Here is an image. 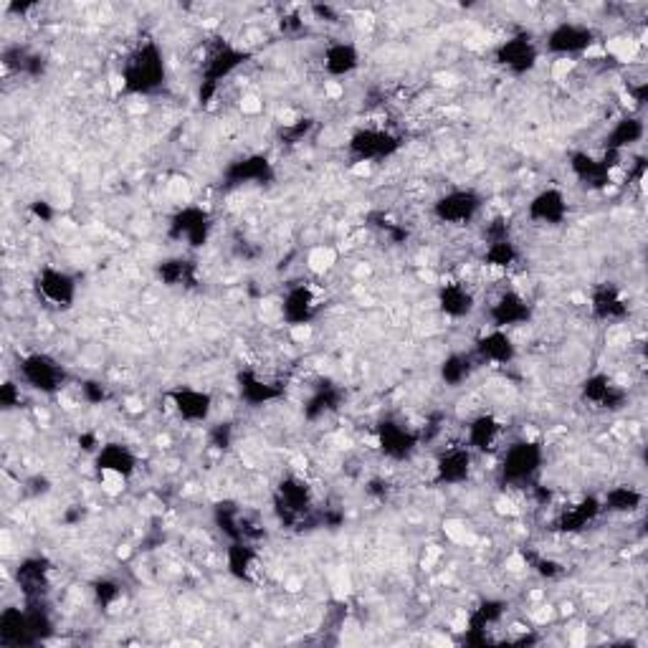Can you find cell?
I'll use <instances>...</instances> for the list:
<instances>
[{
    "label": "cell",
    "instance_id": "6da1fadb",
    "mask_svg": "<svg viewBox=\"0 0 648 648\" xmlns=\"http://www.w3.org/2000/svg\"><path fill=\"white\" fill-rule=\"evenodd\" d=\"M168 66L155 41H142L122 64V89L130 94H152L165 84Z\"/></svg>",
    "mask_w": 648,
    "mask_h": 648
},
{
    "label": "cell",
    "instance_id": "7a4b0ae2",
    "mask_svg": "<svg viewBox=\"0 0 648 648\" xmlns=\"http://www.w3.org/2000/svg\"><path fill=\"white\" fill-rule=\"evenodd\" d=\"M499 454H502V461H499L502 484L509 486V489L532 486V481L537 479V474L545 466V446L537 441H527V438L509 441Z\"/></svg>",
    "mask_w": 648,
    "mask_h": 648
},
{
    "label": "cell",
    "instance_id": "3957f363",
    "mask_svg": "<svg viewBox=\"0 0 648 648\" xmlns=\"http://www.w3.org/2000/svg\"><path fill=\"white\" fill-rule=\"evenodd\" d=\"M484 208V198L474 188H451L449 193L438 195L431 213L438 223L446 226H469L479 218Z\"/></svg>",
    "mask_w": 648,
    "mask_h": 648
},
{
    "label": "cell",
    "instance_id": "277c9868",
    "mask_svg": "<svg viewBox=\"0 0 648 648\" xmlns=\"http://www.w3.org/2000/svg\"><path fill=\"white\" fill-rule=\"evenodd\" d=\"M347 150L360 162H380L393 157L400 150V137L385 127L368 125L352 132L347 140Z\"/></svg>",
    "mask_w": 648,
    "mask_h": 648
},
{
    "label": "cell",
    "instance_id": "5b68a950",
    "mask_svg": "<svg viewBox=\"0 0 648 648\" xmlns=\"http://www.w3.org/2000/svg\"><path fill=\"white\" fill-rule=\"evenodd\" d=\"M18 378H21L23 385L41 390V393H59L64 388L66 373L59 360H54L46 352H33V355H26L18 362Z\"/></svg>",
    "mask_w": 648,
    "mask_h": 648
},
{
    "label": "cell",
    "instance_id": "8992f818",
    "mask_svg": "<svg viewBox=\"0 0 648 648\" xmlns=\"http://www.w3.org/2000/svg\"><path fill=\"white\" fill-rule=\"evenodd\" d=\"M76 279L64 269L56 266H44L36 274V294L41 302H46V307L54 309H69L76 302Z\"/></svg>",
    "mask_w": 648,
    "mask_h": 648
},
{
    "label": "cell",
    "instance_id": "52a82bcc",
    "mask_svg": "<svg viewBox=\"0 0 648 648\" xmlns=\"http://www.w3.org/2000/svg\"><path fill=\"white\" fill-rule=\"evenodd\" d=\"M471 471H474V451L464 441L443 446V451L433 461V481L436 484L459 486L469 481Z\"/></svg>",
    "mask_w": 648,
    "mask_h": 648
},
{
    "label": "cell",
    "instance_id": "ba28073f",
    "mask_svg": "<svg viewBox=\"0 0 648 648\" xmlns=\"http://www.w3.org/2000/svg\"><path fill=\"white\" fill-rule=\"evenodd\" d=\"M486 317L492 322L489 327L509 330V327H519V324L530 322L532 304L522 292L504 287L502 292H497V297L492 299V304L486 309Z\"/></svg>",
    "mask_w": 648,
    "mask_h": 648
},
{
    "label": "cell",
    "instance_id": "9c48e42d",
    "mask_svg": "<svg viewBox=\"0 0 648 648\" xmlns=\"http://www.w3.org/2000/svg\"><path fill=\"white\" fill-rule=\"evenodd\" d=\"M375 441H378V449L383 451L385 459L405 461L411 459L421 446V433L400 421H383L375 431Z\"/></svg>",
    "mask_w": 648,
    "mask_h": 648
},
{
    "label": "cell",
    "instance_id": "30bf717a",
    "mask_svg": "<svg viewBox=\"0 0 648 648\" xmlns=\"http://www.w3.org/2000/svg\"><path fill=\"white\" fill-rule=\"evenodd\" d=\"M595 44V31L588 23L562 21L547 33L545 49L555 56H580Z\"/></svg>",
    "mask_w": 648,
    "mask_h": 648
},
{
    "label": "cell",
    "instance_id": "8fae6325",
    "mask_svg": "<svg viewBox=\"0 0 648 648\" xmlns=\"http://www.w3.org/2000/svg\"><path fill=\"white\" fill-rule=\"evenodd\" d=\"M319 309H322V299L312 284H294L281 299V319L289 327H307L317 319Z\"/></svg>",
    "mask_w": 648,
    "mask_h": 648
},
{
    "label": "cell",
    "instance_id": "7c38bea8",
    "mask_svg": "<svg viewBox=\"0 0 648 648\" xmlns=\"http://www.w3.org/2000/svg\"><path fill=\"white\" fill-rule=\"evenodd\" d=\"M504 436H507V426L492 413H481L466 426L464 443L474 454H499L507 446Z\"/></svg>",
    "mask_w": 648,
    "mask_h": 648
},
{
    "label": "cell",
    "instance_id": "4fadbf2b",
    "mask_svg": "<svg viewBox=\"0 0 648 648\" xmlns=\"http://www.w3.org/2000/svg\"><path fill=\"white\" fill-rule=\"evenodd\" d=\"M494 59H497V64L502 69L512 71V74H527L540 61V46L527 33H519V36L507 38V41H502L497 46Z\"/></svg>",
    "mask_w": 648,
    "mask_h": 648
},
{
    "label": "cell",
    "instance_id": "5bb4252c",
    "mask_svg": "<svg viewBox=\"0 0 648 648\" xmlns=\"http://www.w3.org/2000/svg\"><path fill=\"white\" fill-rule=\"evenodd\" d=\"M94 466L99 471V479L125 484L137 471V456L127 449L125 443H107V446H99Z\"/></svg>",
    "mask_w": 648,
    "mask_h": 648
},
{
    "label": "cell",
    "instance_id": "9a60e30c",
    "mask_svg": "<svg viewBox=\"0 0 648 648\" xmlns=\"http://www.w3.org/2000/svg\"><path fill=\"white\" fill-rule=\"evenodd\" d=\"M170 408H173L180 421L198 426V423H206L213 416V395L208 390L183 385V388H175L170 393Z\"/></svg>",
    "mask_w": 648,
    "mask_h": 648
},
{
    "label": "cell",
    "instance_id": "2e32d148",
    "mask_svg": "<svg viewBox=\"0 0 648 648\" xmlns=\"http://www.w3.org/2000/svg\"><path fill=\"white\" fill-rule=\"evenodd\" d=\"M474 357L479 365H512L517 360V345L507 330L489 327L474 342Z\"/></svg>",
    "mask_w": 648,
    "mask_h": 648
},
{
    "label": "cell",
    "instance_id": "e0dca14e",
    "mask_svg": "<svg viewBox=\"0 0 648 648\" xmlns=\"http://www.w3.org/2000/svg\"><path fill=\"white\" fill-rule=\"evenodd\" d=\"M226 562H228V573L233 575L241 583L256 585L264 580V557L256 547H251L249 542L236 540L226 550Z\"/></svg>",
    "mask_w": 648,
    "mask_h": 648
},
{
    "label": "cell",
    "instance_id": "ac0fdd59",
    "mask_svg": "<svg viewBox=\"0 0 648 648\" xmlns=\"http://www.w3.org/2000/svg\"><path fill=\"white\" fill-rule=\"evenodd\" d=\"M570 206H567V195L560 188H545L527 203V218L540 226H560L565 223Z\"/></svg>",
    "mask_w": 648,
    "mask_h": 648
},
{
    "label": "cell",
    "instance_id": "d6986e66",
    "mask_svg": "<svg viewBox=\"0 0 648 648\" xmlns=\"http://www.w3.org/2000/svg\"><path fill=\"white\" fill-rule=\"evenodd\" d=\"M438 307L446 317H469L476 309V289L471 281L466 279H454L441 284L438 289Z\"/></svg>",
    "mask_w": 648,
    "mask_h": 648
},
{
    "label": "cell",
    "instance_id": "ffe728a7",
    "mask_svg": "<svg viewBox=\"0 0 648 648\" xmlns=\"http://www.w3.org/2000/svg\"><path fill=\"white\" fill-rule=\"evenodd\" d=\"M583 400L600 411H618L626 403V390L608 375L595 373L583 383Z\"/></svg>",
    "mask_w": 648,
    "mask_h": 648
},
{
    "label": "cell",
    "instance_id": "44dd1931",
    "mask_svg": "<svg viewBox=\"0 0 648 648\" xmlns=\"http://www.w3.org/2000/svg\"><path fill=\"white\" fill-rule=\"evenodd\" d=\"M590 312L598 322L621 324L628 317V299L616 284H600L590 297Z\"/></svg>",
    "mask_w": 648,
    "mask_h": 648
},
{
    "label": "cell",
    "instance_id": "7402d4cb",
    "mask_svg": "<svg viewBox=\"0 0 648 648\" xmlns=\"http://www.w3.org/2000/svg\"><path fill=\"white\" fill-rule=\"evenodd\" d=\"M211 228V216H208V211H203V208L198 206H185L183 211H178V216L173 218V233L178 238H185L193 249H198V246H203V243L208 241Z\"/></svg>",
    "mask_w": 648,
    "mask_h": 648
},
{
    "label": "cell",
    "instance_id": "603a6c76",
    "mask_svg": "<svg viewBox=\"0 0 648 648\" xmlns=\"http://www.w3.org/2000/svg\"><path fill=\"white\" fill-rule=\"evenodd\" d=\"M362 64L360 49L352 41H332L322 51V66L332 79H345L355 74Z\"/></svg>",
    "mask_w": 648,
    "mask_h": 648
},
{
    "label": "cell",
    "instance_id": "cb8c5ba5",
    "mask_svg": "<svg viewBox=\"0 0 648 648\" xmlns=\"http://www.w3.org/2000/svg\"><path fill=\"white\" fill-rule=\"evenodd\" d=\"M228 185H264L274 178V165L264 155H246L226 170Z\"/></svg>",
    "mask_w": 648,
    "mask_h": 648
},
{
    "label": "cell",
    "instance_id": "d4e9b609",
    "mask_svg": "<svg viewBox=\"0 0 648 648\" xmlns=\"http://www.w3.org/2000/svg\"><path fill=\"white\" fill-rule=\"evenodd\" d=\"M646 135V125L643 119L636 117V114H623L621 119L613 122V127L605 135V152H616V155H623L628 147L638 145Z\"/></svg>",
    "mask_w": 648,
    "mask_h": 648
},
{
    "label": "cell",
    "instance_id": "484cf974",
    "mask_svg": "<svg viewBox=\"0 0 648 648\" xmlns=\"http://www.w3.org/2000/svg\"><path fill=\"white\" fill-rule=\"evenodd\" d=\"M570 170H573V175L580 183L590 185V188H605V185L611 183L613 165L605 157L598 160L590 152H573L570 155Z\"/></svg>",
    "mask_w": 648,
    "mask_h": 648
},
{
    "label": "cell",
    "instance_id": "4316f807",
    "mask_svg": "<svg viewBox=\"0 0 648 648\" xmlns=\"http://www.w3.org/2000/svg\"><path fill=\"white\" fill-rule=\"evenodd\" d=\"M600 512H603V504H600V499H595V497L580 499V502L560 509V514H557V519H555L557 530H562V532L583 530V527H588L590 522H595V519L600 517Z\"/></svg>",
    "mask_w": 648,
    "mask_h": 648
},
{
    "label": "cell",
    "instance_id": "83f0119b",
    "mask_svg": "<svg viewBox=\"0 0 648 648\" xmlns=\"http://www.w3.org/2000/svg\"><path fill=\"white\" fill-rule=\"evenodd\" d=\"M312 507V494H309V486L304 484L302 479L292 476V479L281 481L279 486V509L284 512L287 519H302L304 514Z\"/></svg>",
    "mask_w": 648,
    "mask_h": 648
},
{
    "label": "cell",
    "instance_id": "f1b7e54d",
    "mask_svg": "<svg viewBox=\"0 0 648 648\" xmlns=\"http://www.w3.org/2000/svg\"><path fill=\"white\" fill-rule=\"evenodd\" d=\"M16 578L28 600H41V593L49 588L51 567L49 562L41 560V557H31V560H26L23 565H18Z\"/></svg>",
    "mask_w": 648,
    "mask_h": 648
},
{
    "label": "cell",
    "instance_id": "f546056e",
    "mask_svg": "<svg viewBox=\"0 0 648 648\" xmlns=\"http://www.w3.org/2000/svg\"><path fill=\"white\" fill-rule=\"evenodd\" d=\"M238 390H241V398L251 405L271 403L281 395V388H276L274 380L264 378L254 370H246V373L238 375Z\"/></svg>",
    "mask_w": 648,
    "mask_h": 648
},
{
    "label": "cell",
    "instance_id": "4dcf8cb0",
    "mask_svg": "<svg viewBox=\"0 0 648 648\" xmlns=\"http://www.w3.org/2000/svg\"><path fill=\"white\" fill-rule=\"evenodd\" d=\"M476 368H479V360L474 357V352H451L441 362V380L449 388H459V385L469 383Z\"/></svg>",
    "mask_w": 648,
    "mask_h": 648
},
{
    "label": "cell",
    "instance_id": "1f68e13d",
    "mask_svg": "<svg viewBox=\"0 0 648 648\" xmlns=\"http://www.w3.org/2000/svg\"><path fill=\"white\" fill-rule=\"evenodd\" d=\"M603 512H613V514H633L636 509H641L643 504V492H638L636 486H613L608 489L603 497Z\"/></svg>",
    "mask_w": 648,
    "mask_h": 648
},
{
    "label": "cell",
    "instance_id": "d6a6232c",
    "mask_svg": "<svg viewBox=\"0 0 648 648\" xmlns=\"http://www.w3.org/2000/svg\"><path fill=\"white\" fill-rule=\"evenodd\" d=\"M519 261V249L512 238H504V241H492L486 243L484 249V266L492 271H499V274H507L514 264Z\"/></svg>",
    "mask_w": 648,
    "mask_h": 648
},
{
    "label": "cell",
    "instance_id": "836d02e7",
    "mask_svg": "<svg viewBox=\"0 0 648 648\" xmlns=\"http://www.w3.org/2000/svg\"><path fill=\"white\" fill-rule=\"evenodd\" d=\"M337 400H340V398H337V390L322 388V390H317V393H314L312 398H309L304 413H307L309 421H317V418H322V416H327V413L335 411Z\"/></svg>",
    "mask_w": 648,
    "mask_h": 648
},
{
    "label": "cell",
    "instance_id": "e575fe53",
    "mask_svg": "<svg viewBox=\"0 0 648 648\" xmlns=\"http://www.w3.org/2000/svg\"><path fill=\"white\" fill-rule=\"evenodd\" d=\"M190 274V264L183 259H175V261H165V264L160 266V279L168 284V287H175V284H183L185 279H188Z\"/></svg>",
    "mask_w": 648,
    "mask_h": 648
},
{
    "label": "cell",
    "instance_id": "d590c367",
    "mask_svg": "<svg viewBox=\"0 0 648 648\" xmlns=\"http://www.w3.org/2000/svg\"><path fill=\"white\" fill-rule=\"evenodd\" d=\"M94 595H97V600L104 608H112V605L122 598V588H119L114 580H99V583L94 585Z\"/></svg>",
    "mask_w": 648,
    "mask_h": 648
},
{
    "label": "cell",
    "instance_id": "8d00e7d4",
    "mask_svg": "<svg viewBox=\"0 0 648 648\" xmlns=\"http://www.w3.org/2000/svg\"><path fill=\"white\" fill-rule=\"evenodd\" d=\"M0 405L11 411V408H18L21 405V383H13V380H6L0 385Z\"/></svg>",
    "mask_w": 648,
    "mask_h": 648
}]
</instances>
